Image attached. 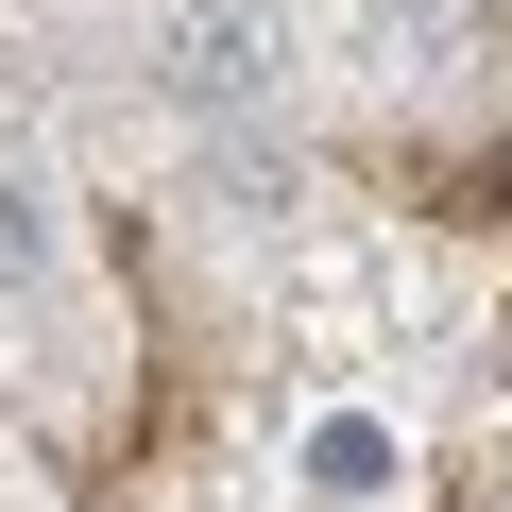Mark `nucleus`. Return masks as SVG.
Instances as JSON below:
<instances>
[{
    "mask_svg": "<svg viewBox=\"0 0 512 512\" xmlns=\"http://www.w3.org/2000/svg\"><path fill=\"white\" fill-rule=\"evenodd\" d=\"M308 478H325V495H376V478H393V427L325 410V427H308Z\"/></svg>",
    "mask_w": 512,
    "mask_h": 512,
    "instance_id": "nucleus-2",
    "label": "nucleus"
},
{
    "mask_svg": "<svg viewBox=\"0 0 512 512\" xmlns=\"http://www.w3.org/2000/svg\"><path fill=\"white\" fill-rule=\"evenodd\" d=\"M154 69H171V103H205V120H239V103H274V18H256V0H188V18L154 35Z\"/></svg>",
    "mask_w": 512,
    "mask_h": 512,
    "instance_id": "nucleus-1",
    "label": "nucleus"
},
{
    "mask_svg": "<svg viewBox=\"0 0 512 512\" xmlns=\"http://www.w3.org/2000/svg\"><path fill=\"white\" fill-rule=\"evenodd\" d=\"M35 274H52V205H35V188H18V171H0V308H18V291H35Z\"/></svg>",
    "mask_w": 512,
    "mask_h": 512,
    "instance_id": "nucleus-3",
    "label": "nucleus"
}]
</instances>
